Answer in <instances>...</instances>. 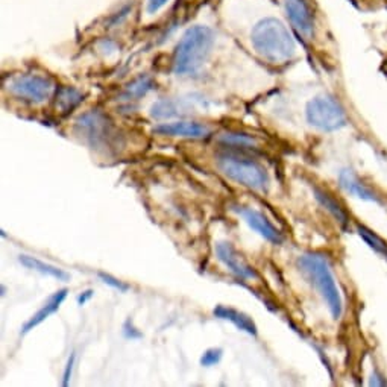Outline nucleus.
I'll list each match as a JSON object with an SVG mask.
<instances>
[{
	"label": "nucleus",
	"instance_id": "f257e3e1",
	"mask_svg": "<svg viewBox=\"0 0 387 387\" xmlns=\"http://www.w3.org/2000/svg\"><path fill=\"white\" fill-rule=\"evenodd\" d=\"M214 46V32L204 26L190 28L178 43L173 53V73L176 76H198L202 73Z\"/></svg>",
	"mask_w": 387,
	"mask_h": 387
},
{
	"label": "nucleus",
	"instance_id": "f03ea898",
	"mask_svg": "<svg viewBox=\"0 0 387 387\" xmlns=\"http://www.w3.org/2000/svg\"><path fill=\"white\" fill-rule=\"evenodd\" d=\"M251 41L255 52L272 64L287 63L296 50L289 29L274 17L263 19L254 26Z\"/></svg>",
	"mask_w": 387,
	"mask_h": 387
},
{
	"label": "nucleus",
	"instance_id": "7ed1b4c3",
	"mask_svg": "<svg viewBox=\"0 0 387 387\" xmlns=\"http://www.w3.org/2000/svg\"><path fill=\"white\" fill-rule=\"evenodd\" d=\"M298 265L301 270L307 275L310 283L321 293L332 317L339 319L340 314H342L343 304L327 258L317 252H310L301 255L298 258Z\"/></svg>",
	"mask_w": 387,
	"mask_h": 387
},
{
	"label": "nucleus",
	"instance_id": "20e7f679",
	"mask_svg": "<svg viewBox=\"0 0 387 387\" xmlns=\"http://www.w3.org/2000/svg\"><path fill=\"white\" fill-rule=\"evenodd\" d=\"M219 167L232 181L252 190H266L269 187V175L260 162L237 155H220Z\"/></svg>",
	"mask_w": 387,
	"mask_h": 387
},
{
	"label": "nucleus",
	"instance_id": "39448f33",
	"mask_svg": "<svg viewBox=\"0 0 387 387\" xmlns=\"http://www.w3.org/2000/svg\"><path fill=\"white\" fill-rule=\"evenodd\" d=\"M305 115L310 125L323 133H332L348 123L343 106L337 99L328 95L316 96L310 100L305 108Z\"/></svg>",
	"mask_w": 387,
	"mask_h": 387
},
{
	"label": "nucleus",
	"instance_id": "423d86ee",
	"mask_svg": "<svg viewBox=\"0 0 387 387\" xmlns=\"http://www.w3.org/2000/svg\"><path fill=\"white\" fill-rule=\"evenodd\" d=\"M8 90L15 97L28 100V102L41 104L44 100L50 99L53 91H55V84L48 76L20 75L12 77L8 84Z\"/></svg>",
	"mask_w": 387,
	"mask_h": 387
},
{
	"label": "nucleus",
	"instance_id": "0eeeda50",
	"mask_svg": "<svg viewBox=\"0 0 387 387\" xmlns=\"http://www.w3.org/2000/svg\"><path fill=\"white\" fill-rule=\"evenodd\" d=\"M76 128L79 131V134L84 138H87L95 148H111V143L115 138L113 134L111 122L99 111L84 114L76 122Z\"/></svg>",
	"mask_w": 387,
	"mask_h": 387
},
{
	"label": "nucleus",
	"instance_id": "6e6552de",
	"mask_svg": "<svg viewBox=\"0 0 387 387\" xmlns=\"http://www.w3.org/2000/svg\"><path fill=\"white\" fill-rule=\"evenodd\" d=\"M284 10L292 26L301 37L310 38L313 35L314 15L305 0H284Z\"/></svg>",
	"mask_w": 387,
	"mask_h": 387
},
{
	"label": "nucleus",
	"instance_id": "1a4fd4ad",
	"mask_svg": "<svg viewBox=\"0 0 387 387\" xmlns=\"http://www.w3.org/2000/svg\"><path fill=\"white\" fill-rule=\"evenodd\" d=\"M216 254H218V258L237 278H242V280H252V278L258 276L254 267L243 258V255L240 254L229 242H220L216 245Z\"/></svg>",
	"mask_w": 387,
	"mask_h": 387
},
{
	"label": "nucleus",
	"instance_id": "9d476101",
	"mask_svg": "<svg viewBox=\"0 0 387 387\" xmlns=\"http://www.w3.org/2000/svg\"><path fill=\"white\" fill-rule=\"evenodd\" d=\"M232 210L242 216L247 225H249L254 231H257L261 237H265L267 242L275 245H280L283 242L281 232L270 223V220L263 213L254 210V208H247L242 205H234L232 207Z\"/></svg>",
	"mask_w": 387,
	"mask_h": 387
},
{
	"label": "nucleus",
	"instance_id": "9b49d317",
	"mask_svg": "<svg viewBox=\"0 0 387 387\" xmlns=\"http://www.w3.org/2000/svg\"><path fill=\"white\" fill-rule=\"evenodd\" d=\"M339 182H340V187L355 198H359L361 200H369V202H377V204L381 202L377 193L370 189L368 184L363 182L351 169H343L342 172L339 173Z\"/></svg>",
	"mask_w": 387,
	"mask_h": 387
},
{
	"label": "nucleus",
	"instance_id": "f8f14e48",
	"mask_svg": "<svg viewBox=\"0 0 387 387\" xmlns=\"http://www.w3.org/2000/svg\"><path fill=\"white\" fill-rule=\"evenodd\" d=\"M155 133L169 137H190V138H204L210 134L202 123L198 122H175V123H161L155 126Z\"/></svg>",
	"mask_w": 387,
	"mask_h": 387
},
{
	"label": "nucleus",
	"instance_id": "ddd939ff",
	"mask_svg": "<svg viewBox=\"0 0 387 387\" xmlns=\"http://www.w3.org/2000/svg\"><path fill=\"white\" fill-rule=\"evenodd\" d=\"M67 289H61V290H58V292H55L53 293V295L48 299V303H46L40 310H38V312L30 317V319L25 323V327H23V332H29L30 330H34L35 327H38V325H40L41 322H44L46 319H48V317L50 316V314H53L55 312H58V308L61 307V304L64 303V299L67 298Z\"/></svg>",
	"mask_w": 387,
	"mask_h": 387
},
{
	"label": "nucleus",
	"instance_id": "4468645a",
	"mask_svg": "<svg viewBox=\"0 0 387 387\" xmlns=\"http://www.w3.org/2000/svg\"><path fill=\"white\" fill-rule=\"evenodd\" d=\"M214 316L220 317V319L232 322L238 330L247 332V334L257 336V327H255L254 321L251 319L249 316H246L245 313L238 312V310H236V308L225 307V305H218L214 308Z\"/></svg>",
	"mask_w": 387,
	"mask_h": 387
},
{
	"label": "nucleus",
	"instance_id": "2eb2a0df",
	"mask_svg": "<svg viewBox=\"0 0 387 387\" xmlns=\"http://www.w3.org/2000/svg\"><path fill=\"white\" fill-rule=\"evenodd\" d=\"M20 263H21L23 266L30 269V270H35V272H40L43 275L52 276V278H55V280H58V281H68V278H70V275H68L67 272H64L63 269H59L57 266H52V265H48V263H44V261L38 260V258L29 257V255H20Z\"/></svg>",
	"mask_w": 387,
	"mask_h": 387
},
{
	"label": "nucleus",
	"instance_id": "dca6fc26",
	"mask_svg": "<svg viewBox=\"0 0 387 387\" xmlns=\"http://www.w3.org/2000/svg\"><path fill=\"white\" fill-rule=\"evenodd\" d=\"M314 195H316V199L319 200V202L327 208V210L334 216V218L342 223L343 227H346V223H348V214H346V211L343 210L342 208V205H340L337 200L332 198V196H330L327 191H323V190H321V189H317V187H314Z\"/></svg>",
	"mask_w": 387,
	"mask_h": 387
},
{
	"label": "nucleus",
	"instance_id": "f3484780",
	"mask_svg": "<svg viewBox=\"0 0 387 387\" xmlns=\"http://www.w3.org/2000/svg\"><path fill=\"white\" fill-rule=\"evenodd\" d=\"M82 95L76 88L72 87H64L57 93V108H59L61 113H68L72 111L75 106L81 104Z\"/></svg>",
	"mask_w": 387,
	"mask_h": 387
},
{
	"label": "nucleus",
	"instance_id": "a211bd4d",
	"mask_svg": "<svg viewBox=\"0 0 387 387\" xmlns=\"http://www.w3.org/2000/svg\"><path fill=\"white\" fill-rule=\"evenodd\" d=\"M357 231H359V234L360 237L365 240V242L372 247V249L378 254H381L383 257L387 258V243L384 242L383 238L378 237L375 232H372L370 229H368L366 227H363V225H357Z\"/></svg>",
	"mask_w": 387,
	"mask_h": 387
},
{
	"label": "nucleus",
	"instance_id": "6ab92c4d",
	"mask_svg": "<svg viewBox=\"0 0 387 387\" xmlns=\"http://www.w3.org/2000/svg\"><path fill=\"white\" fill-rule=\"evenodd\" d=\"M152 81H151V77L148 76H142V77H138L137 81H134L133 84H129L128 85V88H126V95L131 97H140V96H144L146 93H148L149 90H152Z\"/></svg>",
	"mask_w": 387,
	"mask_h": 387
},
{
	"label": "nucleus",
	"instance_id": "aec40b11",
	"mask_svg": "<svg viewBox=\"0 0 387 387\" xmlns=\"http://www.w3.org/2000/svg\"><path fill=\"white\" fill-rule=\"evenodd\" d=\"M222 354H223V351L220 350V348H210V350H207L202 357H200V365L207 366V368L218 365L222 359Z\"/></svg>",
	"mask_w": 387,
	"mask_h": 387
},
{
	"label": "nucleus",
	"instance_id": "412c9836",
	"mask_svg": "<svg viewBox=\"0 0 387 387\" xmlns=\"http://www.w3.org/2000/svg\"><path fill=\"white\" fill-rule=\"evenodd\" d=\"M222 142L229 144H240V146H252L254 138L247 137L245 134H227L222 137Z\"/></svg>",
	"mask_w": 387,
	"mask_h": 387
},
{
	"label": "nucleus",
	"instance_id": "4be33fe9",
	"mask_svg": "<svg viewBox=\"0 0 387 387\" xmlns=\"http://www.w3.org/2000/svg\"><path fill=\"white\" fill-rule=\"evenodd\" d=\"M99 278H100V280H102L105 284L111 285V287L117 289V290H120V292H126V290L129 289V285H128V284H123L120 280H117V278H114V276L108 275V274L100 272V274H99Z\"/></svg>",
	"mask_w": 387,
	"mask_h": 387
},
{
	"label": "nucleus",
	"instance_id": "5701e85b",
	"mask_svg": "<svg viewBox=\"0 0 387 387\" xmlns=\"http://www.w3.org/2000/svg\"><path fill=\"white\" fill-rule=\"evenodd\" d=\"M169 2H170V0H148V2H146V12H148V14H157Z\"/></svg>",
	"mask_w": 387,
	"mask_h": 387
},
{
	"label": "nucleus",
	"instance_id": "b1692460",
	"mask_svg": "<svg viewBox=\"0 0 387 387\" xmlns=\"http://www.w3.org/2000/svg\"><path fill=\"white\" fill-rule=\"evenodd\" d=\"M73 365H75V354H72V357L67 361V366L64 370V378H63V386H68V381H70V377H72Z\"/></svg>",
	"mask_w": 387,
	"mask_h": 387
},
{
	"label": "nucleus",
	"instance_id": "393cba45",
	"mask_svg": "<svg viewBox=\"0 0 387 387\" xmlns=\"http://www.w3.org/2000/svg\"><path fill=\"white\" fill-rule=\"evenodd\" d=\"M381 378H383V377H381L380 374H377V372H375V374L372 375V378H370L369 384H370V386H386L387 381H386V380H381Z\"/></svg>",
	"mask_w": 387,
	"mask_h": 387
},
{
	"label": "nucleus",
	"instance_id": "a878e982",
	"mask_svg": "<svg viewBox=\"0 0 387 387\" xmlns=\"http://www.w3.org/2000/svg\"><path fill=\"white\" fill-rule=\"evenodd\" d=\"M91 295H93V292H91V290H87V292H85V295H84V296L81 295L79 298H77V303H79L81 305L85 304V301H87L88 298H91Z\"/></svg>",
	"mask_w": 387,
	"mask_h": 387
}]
</instances>
